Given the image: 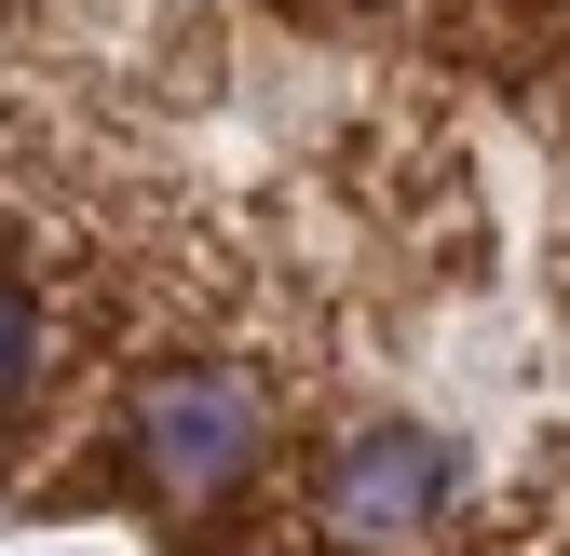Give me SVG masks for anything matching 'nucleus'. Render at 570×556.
Listing matches in <instances>:
<instances>
[{"label":"nucleus","mask_w":570,"mask_h":556,"mask_svg":"<svg viewBox=\"0 0 570 556\" xmlns=\"http://www.w3.org/2000/svg\"><path fill=\"white\" fill-rule=\"evenodd\" d=\"M82 503L164 556H570V0H381L204 203Z\"/></svg>","instance_id":"obj_1"}]
</instances>
